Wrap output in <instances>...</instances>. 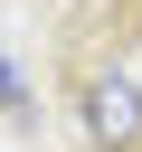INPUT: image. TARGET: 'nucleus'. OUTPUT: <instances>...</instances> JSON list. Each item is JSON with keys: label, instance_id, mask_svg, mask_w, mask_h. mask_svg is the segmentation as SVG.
<instances>
[{"label": "nucleus", "instance_id": "f257e3e1", "mask_svg": "<svg viewBox=\"0 0 142 152\" xmlns=\"http://www.w3.org/2000/svg\"><path fill=\"white\" fill-rule=\"evenodd\" d=\"M76 133H85V152H142V76L85 66L76 76Z\"/></svg>", "mask_w": 142, "mask_h": 152}, {"label": "nucleus", "instance_id": "f03ea898", "mask_svg": "<svg viewBox=\"0 0 142 152\" xmlns=\"http://www.w3.org/2000/svg\"><path fill=\"white\" fill-rule=\"evenodd\" d=\"M0 114H28V76H19L9 57H0Z\"/></svg>", "mask_w": 142, "mask_h": 152}]
</instances>
